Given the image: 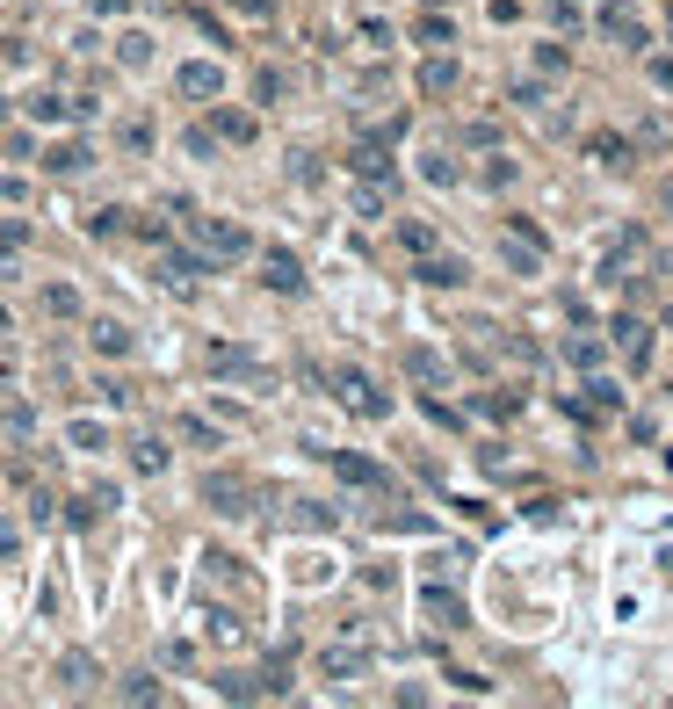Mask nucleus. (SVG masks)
Returning <instances> with one entry per match:
<instances>
[{"label": "nucleus", "instance_id": "obj_37", "mask_svg": "<svg viewBox=\"0 0 673 709\" xmlns=\"http://www.w3.org/2000/svg\"><path fill=\"white\" fill-rule=\"evenodd\" d=\"M124 702H160V681H152V673H131V681H124Z\"/></svg>", "mask_w": 673, "mask_h": 709}, {"label": "nucleus", "instance_id": "obj_15", "mask_svg": "<svg viewBox=\"0 0 673 709\" xmlns=\"http://www.w3.org/2000/svg\"><path fill=\"white\" fill-rule=\"evenodd\" d=\"M427 615H435L442 630H471V608H464V601H456V594L442 587V572L427 579Z\"/></svg>", "mask_w": 673, "mask_h": 709}, {"label": "nucleus", "instance_id": "obj_40", "mask_svg": "<svg viewBox=\"0 0 673 709\" xmlns=\"http://www.w3.org/2000/svg\"><path fill=\"white\" fill-rule=\"evenodd\" d=\"M232 15H247V22H275V0H232Z\"/></svg>", "mask_w": 673, "mask_h": 709}, {"label": "nucleus", "instance_id": "obj_41", "mask_svg": "<svg viewBox=\"0 0 673 709\" xmlns=\"http://www.w3.org/2000/svg\"><path fill=\"white\" fill-rule=\"evenodd\" d=\"M420 174H427V181H435V189H449V181H456V160H442V152H435V160H427Z\"/></svg>", "mask_w": 673, "mask_h": 709}, {"label": "nucleus", "instance_id": "obj_43", "mask_svg": "<svg viewBox=\"0 0 673 709\" xmlns=\"http://www.w3.org/2000/svg\"><path fill=\"white\" fill-rule=\"evenodd\" d=\"M652 80H659L666 95H673V58H652Z\"/></svg>", "mask_w": 673, "mask_h": 709}, {"label": "nucleus", "instance_id": "obj_2", "mask_svg": "<svg viewBox=\"0 0 673 709\" xmlns=\"http://www.w3.org/2000/svg\"><path fill=\"white\" fill-rule=\"evenodd\" d=\"M326 384H333V398H341L355 420H384V413H391V391L370 377V369H355V362H333Z\"/></svg>", "mask_w": 673, "mask_h": 709}, {"label": "nucleus", "instance_id": "obj_13", "mask_svg": "<svg viewBox=\"0 0 673 709\" xmlns=\"http://www.w3.org/2000/svg\"><path fill=\"white\" fill-rule=\"evenodd\" d=\"M413 275H420L427 290H464V283H471V268L456 261V254H420V261H413Z\"/></svg>", "mask_w": 673, "mask_h": 709}, {"label": "nucleus", "instance_id": "obj_29", "mask_svg": "<svg viewBox=\"0 0 673 709\" xmlns=\"http://www.w3.org/2000/svg\"><path fill=\"white\" fill-rule=\"evenodd\" d=\"M406 377H413V384H435V377H442L435 348H406Z\"/></svg>", "mask_w": 673, "mask_h": 709}, {"label": "nucleus", "instance_id": "obj_17", "mask_svg": "<svg viewBox=\"0 0 673 709\" xmlns=\"http://www.w3.org/2000/svg\"><path fill=\"white\" fill-rule=\"evenodd\" d=\"M587 160H601V167H616V174H623V167L637 160V145L616 138V131H594V138H587Z\"/></svg>", "mask_w": 673, "mask_h": 709}, {"label": "nucleus", "instance_id": "obj_19", "mask_svg": "<svg viewBox=\"0 0 673 709\" xmlns=\"http://www.w3.org/2000/svg\"><path fill=\"white\" fill-rule=\"evenodd\" d=\"M73 116H95V102H66V95H37L29 102V123H73Z\"/></svg>", "mask_w": 673, "mask_h": 709}, {"label": "nucleus", "instance_id": "obj_44", "mask_svg": "<svg viewBox=\"0 0 673 709\" xmlns=\"http://www.w3.org/2000/svg\"><path fill=\"white\" fill-rule=\"evenodd\" d=\"M95 15H131V0H87Z\"/></svg>", "mask_w": 673, "mask_h": 709}, {"label": "nucleus", "instance_id": "obj_3", "mask_svg": "<svg viewBox=\"0 0 673 709\" xmlns=\"http://www.w3.org/2000/svg\"><path fill=\"white\" fill-rule=\"evenodd\" d=\"M203 369L218 384H268V355H254L247 341H203Z\"/></svg>", "mask_w": 673, "mask_h": 709}, {"label": "nucleus", "instance_id": "obj_18", "mask_svg": "<svg viewBox=\"0 0 673 709\" xmlns=\"http://www.w3.org/2000/svg\"><path fill=\"white\" fill-rule=\"evenodd\" d=\"M167 464H174V449H167L160 435H138V442H131V471H138V478H160Z\"/></svg>", "mask_w": 673, "mask_h": 709}, {"label": "nucleus", "instance_id": "obj_5", "mask_svg": "<svg viewBox=\"0 0 673 709\" xmlns=\"http://www.w3.org/2000/svg\"><path fill=\"white\" fill-rule=\"evenodd\" d=\"M261 254V290L275 297H304V261L290 254V246H254Z\"/></svg>", "mask_w": 673, "mask_h": 709}, {"label": "nucleus", "instance_id": "obj_27", "mask_svg": "<svg viewBox=\"0 0 673 709\" xmlns=\"http://www.w3.org/2000/svg\"><path fill=\"white\" fill-rule=\"evenodd\" d=\"M66 442L95 456V449H109V427H102V420H73V427H66Z\"/></svg>", "mask_w": 673, "mask_h": 709}, {"label": "nucleus", "instance_id": "obj_35", "mask_svg": "<svg viewBox=\"0 0 673 709\" xmlns=\"http://www.w3.org/2000/svg\"><path fill=\"white\" fill-rule=\"evenodd\" d=\"M283 87H290V80L275 73V66H261V73H254V95H261V102H283Z\"/></svg>", "mask_w": 673, "mask_h": 709}, {"label": "nucleus", "instance_id": "obj_4", "mask_svg": "<svg viewBox=\"0 0 673 709\" xmlns=\"http://www.w3.org/2000/svg\"><path fill=\"white\" fill-rule=\"evenodd\" d=\"M203 507L210 514H225V521H239V514H254V478L247 471H203Z\"/></svg>", "mask_w": 673, "mask_h": 709}, {"label": "nucleus", "instance_id": "obj_34", "mask_svg": "<svg viewBox=\"0 0 673 709\" xmlns=\"http://www.w3.org/2000/svg\"><path fill=\"white\" fill-rule=\"evenodd\" d=\"M399 239H406V254H435V232H427L420 218H406V225H399Z\"/></svg>", "mask_w": 673, "mask_h": 709}, {"label": "nucleus", "instance_id": "obj_25", "mask_svg": "<svg viewBox=\"0 0 673 709\" xmlns=\"http://www.w3.org/2000/svg\"><path fill=\"white\" fill-rule=\"evenodd\" d=\"M44 312L51 319H80V290L73 283H44Z\"/></svg>", "mask_w": 673, "mask_h": 709}, {"label": "nucleus", "instance_id": "obj_32", "mask_svg": "<svg viewBox=\"0 0 673 709\" xmlns=\"http://www.w3.org/2000/svg\"><path fill=\"white\" fill-rule=\"evenodd\" d=\"M514 406H522L514 391H478V413H493V420H514Z\"/></svg>", "mask_w": 673, "mask_h": 709}, {"label": "nucleus", "instance_id": "obj_45", "mask_svg": "<svg viewBox=\"0 0 673 709\" xmlns=\"http://www.w3.org/2000/svg\"><path fill=\"white\" fill-rule=\"evenodd\" d=\"M8 326H15V319H8V304H0V333H8Z\"/></svg>", "mask_w": 673, "mask_h": 709}, {"label": "nucleus", "instance_id": "obj_39", "mask_svg": "<svg viewBox=\"0 0 673 709\" xmlns=\"http://www.w3.org/2000/svg\"><path fill=\"white\" fill-rule=\"evenodd\" d=\"M203 623H210V637H239V615H232V608H210Z\"/></svg>", "mask_w": 673, "mask_h": 709}, {"label": "nucleus", "instance_id": "obj_24", "mask_svg": "<svg viewBox=\"0 0 673 709\" xmlns=\"http://www.w3.org/2000/svg\"><path fill=\"white\" fill-rule=\"evenodd\" d=\"M413 37H420L427 51H449V44H456V22H449V15H420V29H413Z\"/></svg>", "mask_w": 673, "mask_h": 709}, {"label": "nucleus", "instance_id": "obj_8", "mask_svg": "<svg viewBox=\"0 0 673 709\" xmlns=\"http://www.w3.org/2000/svg\"><path fill=\"white\" fill-rule=\"evenodd\" d=\"M203 275H218V261H210V254H196V246H160V283L189 290V283H203Z\"/></svg>", "mask_w": 673, "mask_h": 709}, {"label": "nucleus", "instance_id": "obj_20", "mask_svg": "<svg viewBox=\"0 0 673 709\" xmlns=\"http://www.w3.org/2000/svg\"><path fill=\"white\" fill-rule=\"evenodd\" d=\"M116 145H124V160H145V152L160 145V123H152V116H131L124 131H116Z\"/></svg>", "mask_w": 673, "mask_h": 709}, {"label": "nucleus", "instance_id": "obj_30", "mask_svg": "<svg viewBox=\"0 0 673 709\" xmlns=\"http://www.w3.org/2000/svg\"><path fill=\"white\" fill-rule=\"evenodd\" d=\"M181 435H189L196 449H218V427H210L203 413H181Z\"/></svg>", "mask_w": 673, "mask_h": 709}, {"label": "nucleus", "instance_id": "obj_6", "mask_svg": "<svg viewBox=\"0 0 673 709\" xmlns=\"http://www.w3.org/2000/svg\"><path fill=\"white\" fill-rule=\"evenodd\" d=\"M326 464H333V478L341 485H362V492H391V471L377 464V456H355V449H319Z\"/></svg>", "mask_w": 673, "mask_h": 709}, {"label": "nucleus", "instance_id": "obj_21", "mask_svg": "<svg viewBox=\"0 0 673 709\" xmlns=\"http://www.w3.org/2000/svg\"><path fill=\"white\" fill-rule=\"evenodd\" d=\"M58 688H66V695H87V688H95V659H87V652H66V659H58Z\"/></svg>", "mask_w": 673, "mask_h": 709}, {"label": "nucleus", "instance_id": "obj_16", "mask_svg": "<svg viewBox=\"0 0 673 709\" xmlns=\"http://www.w3.org/2000/svg\"><path fill=\"white\" fill-rule=\"evenodd\" d=\"M87 348H95L102 362H124L131 355V326L124 319H95V326H87Z\"/></svg>", "mask_w": 673, "mask_h": 709}, {"label": "nucleus", "instance_id": "obj_38", "mask_svg": "<svg viewBox=\"0 0 673 709\" xmlns=\"http://www.w3.org/2000/svg\"><path fill=\"white\" fill-rule=\"evenodd\" d=\"M15 246H29V225L22 218H0V254H15Z\"/></svg>", "mask_w": 673, "mask_h": 709}, {"label": "nucleus", "instance_id": "obj_42", "mask_svg": "<svg viewBox=\"0 0 673 709\" xmlns=\"http://www.w3.org/2000/svg\"><path fill=\"white\" fill-rule=\"evenodd\" d=\"M536 66H543V73H565L572 58H565V44H543V51H536Z\"/></svg>", "mask_w": 673, "mask_h": 709}, {"label": "nucleus", "instance_id": "obj_28", "mask_svg": "<svg viewBox=\"0 0 673 709\" xmlns=\"http://www.w3.org/2000/svg\"><path fill=\"white\" fill-rule=\"evenodd\" d=\"M116 58H124L131 73H138V66H152V37H138V29H124V37H116Z\"/></svg>", "mask_w": 673, "mask_h": 709}, {"label": "nucleus", "instance_id": "obj_9", "mask_svg": "<svg viewBox=\"0 0 673 709\" xmlns=\"http://www.w3.org/2000/svg\"><path fill=\"white\" fill-rule=\"evenodd\" d=\"M601 37H608V44H623V51H645V44H652V29L637 22L630 0H608V8H601Z\"/></svg>", "mask_w": 673, "mask_h": 709}, {"label": "nucleus", "instance_id": "obj_12", "mask_svg": "<svg viewBox=\"0 0 673 709\" xmlns=\"http://www.w3.org/2000/svg\"><path fill=\"white\" fill-rule=\"evenodd\" d=\"M37 167H44V174H58V181H66V174H87V167H95V145H87V138H58Z\"/></svg>", "mask_w": 673, "mask_h": 709}, {"label": "nucleus", "instance_id": "obj_22", "mask_svg": "<svg viewBox=\"0 0 673 709\" xmlns=\"http://www.w3.org/2000/svg\"><path fill=\"white\" fill-rule=\"evenodd\" d=\"M442 87H456V58H449V51H435V58L420 66V95H442Z\"/></svg>", "mask_w": 673, "mask_h": 709}, {"label": "nucleus", "instance_id": "obj_11", "mask_svg": "<svg viewBox=\"0 0 673 709\" xmlns=\"http://www.w3.org/2000/svg\"><path fill=\"white\" fill-rule=\"evenodd\" d=\"M608 348H623L630 369H645V362H652V326H645V319H630V312H623V319H608Z\"/></svg>", "mask_w": 673, "mask_h": 709}, {"label": "nucleus", "instance_id": "obj_26", "mask_svg": "<svg viewBox=\"0 0 673 709\" xmlns=\"http://www.w3.org/2000/svg\"><path fill=\"white\" fill-rule=\"evenodd\" d=\"M608 355V341H601V333H572V341H565V362H579V369H594Z\"/></svg>", "mask_w": 673, "mask_h": 709}, {"label": "nucleus", "instance_id": "obj_23", "mask_svg": "<svg viewBox=\"0 0 673 709\" xmlns=\"http://www.w3.org/2000/svg\"><path fill=\"white\" fill-rule=\"evenodd\" d=\"M500 261H507L514 275H543V254H536L529 239H514V232H507V246H500Z\"/></svg>", "mask_w": 673, "mask_h": 709}, {"label": "nucleus", "instance_id": "obj_10", "mask_svg": "<svg viewBox=\"0 0 673 709\" xmlns=\"http://www.w3.org/2000/svg\"><path fill=\"white\" fill-rule=\"evenodd\" d=\"M210 138H218V145H254L261 116L254 109H225V95H218V102H210Z\"/></svg>", "mask_w": 673, "mask_h": 709}, {"label": "nucleus", "instance_id": "obj_14", "mask_svg": "<svg viewBox=\"0 0 673 709\" xmlns=\"http://www.w3.org/2000/svg\"><path fill=\"white\" fill-rule=\"evenodd\" d=\"M319 673H326V681H362V673H370V652H362V644H326Z\"/></svg>", "mask_w": 673, "mask_h": 709}, {"label": "nucleus", "instance_id": "obj_31", "mask_svg": "<svg viewBox=\"0 0 673 709\" xmlns=\"http://www.w3.org/2000/svg\"><path fill=\"white\" fill-rule=\"evenodd\" d=\"M181 152H196V160H218V138H210V123H196V131H181Z\"/></svg>", "mask_w": 673, "mask_h": 709}, {"label": "nucleus", "instance_id": "obj_7", "mask_svg": "<svg viewBox=\"0 0 673 709\" xmlns=\"http://www.w3.org/2000/svg\"><path fill=\"white\" fill-rule=\"evenodd\" d=\"M174 95L181 102H218L225 95V66H218V58H189V66L174 73Z\"/></svg>", "mask_w": 673, "mask_h": 709}, {"label": "nucleus", "instance_id": "obj_33", "mask_svg": "<svg viewBox=\"0 0 673 709\" xmlns=\"http://www.w3.org/2000/svg\"><path fill=\"white\" fill-rule=\"evenodd\" d=\"M124 225H131V210H95V218H87V232H95V239H116Z\"/></svg>", "mask_w": 673, "mask_h": 709}, {"label": "nucleus", "instance_id": "obj_36", "mask_svg": "<svg viewBox=\"0 0 673 709\" xmlns=\"http://www.w3.org/2000/svg\"><path fill=\"white\" fill-rule=\"evenodd\" d=\"M587 398H594V413H616V406H623V391L608 384V377H594V384H587Z\"/></svg>", "mask_w": 673, "mask_h": 709}, {"label": "nucleus", "instance_id": "obj_1", "mask_svg": "<svg viewBox=\"0 0 673 709\" xmlns=\"http://www.w3.org/2000/svg\"><path fill=\"white\" fill-rule=\"evenodd\" d=\"M189 246H196V254H210L218 268H232V261L254 254V232L239 225V218H203V210H189Z\"/></svg>", "mask_w": 673, "mask_h": 709}]
</instances>
